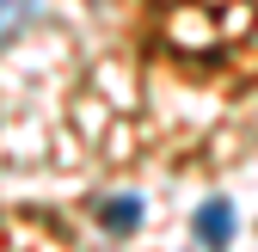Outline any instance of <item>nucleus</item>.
<instances>
[{"mask_svg":"<svg viewBox=\"0 0 258 252\" xmlns=\"http://www.w3.org/2000/svg\"><path fill=\"white\" fill-rule=\"evenodd\" d=\"M197 240H203L209 252H221V246L234 240V203H228V197H209V203L197 209Z\"/></svg>","mask_w":258,"mask_h":252,"instance_id":"1","label":"nucleus"},{"mask_svg":"<svg viewBox=\"0 0 258 252\" xmlns=\"http://www.w3.org/2000/svg\"><path fill=\"white\" fill-rule=\"evenodd\" d=\"M142 215H148L142 197H111V203L99 209V222H105L111 234H129V228H142Z\"/></svg>","mask_w":258,"mask_h":252,"instance_id":"2","label":"nucleus"},{"mask_svg":"<svg viewBox=\"0 0 258 252\" xmlns=\"http://www.w3.org/2000/svg\"><path fill=\"white\" fill-rule=\"evenodd\" d=\"M31 19H37V0H0V43H13L31 31Z\"/></svg>","mask_w":258,"mask_h":252,"instance_id":"3","label":"nucleus"}]
</instances>
